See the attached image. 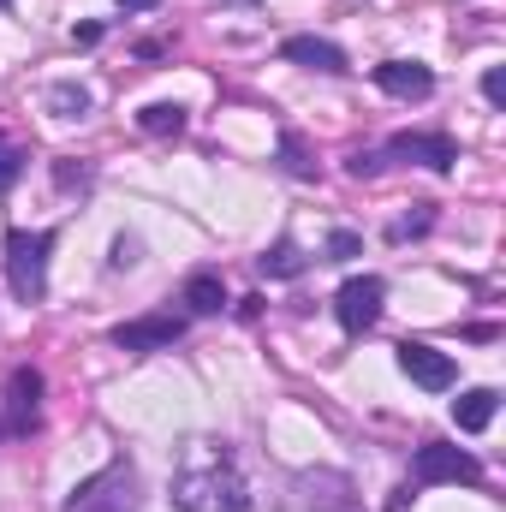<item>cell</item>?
Wrapping results in <instances>:
<instances>
[{
  "label": "cell",
  "instance_id": "6da1fadb",
  "mask_svg": "<svg viewBox=\"0 0 506 512\" xmlns=\"http://www.w3.org/2000/svg\"><path fill=\"white\" fill-rule=\"evenodd\" d=\"M173 507L179 512H251V483L239 477L233 453L191 447L185 471L173 477Z\"/></svg>",
  "mask_w": 506,
  "mask_h": 512
},
{
  "label": "cell",
  "instance_id": "7a4b0ae2",
  "mask_svg": "<svg viewBox=\"0 0 506 512\" xmlns=\"http://www.w3.org/2000/svg\"><path fill=\"white\" fill-rule=\"evenodd\" d=\"M137 507H143V477H137V465H131L126 453H120V459H108L96 477H84V483L66 495L60 512H137Z\"/></svg>",
  "mask_w": 506,
  "mask_h": 512
},
{
  "label": "cell",
  "instance_id": "3957f363",
  "mask_svg": "<svg viewBox=\"0 0 506 512\" xmlns=\"http://www.w3.org/2000/svg\"><path fill=\"white\" fill-rule=\"evenodd\" d=\"M48 251H54V227H12L6 233V286L18 304H42L48 298Z\"/></svg>",
  "mask_w": 506,
  "mask_h": 512
},
{
  "label": "cell",
  "instance_id": "277c9868",
  "mask_svg": "<svg viewBox=\"0 0 506 512\" xmlns=\"http://www.w3.org/2000/svg\"><path fill=\"white\" fill-rule=\"evenodd\" d=\"M429 483H483V459L471 447H447V441H423L411 453V489Z\"/></svg>",
  "mask_w": 506,
  "mask_h": 512
},
{
  "label": "cell",
  "instance_id": "5b68a950",
  "mask_svg": "<svg viewBox=\"0 0 506 512\" xmlns=\"http://www.w3.org/2000/svg\"><path fill=\"white\" fill-rule=\"evenodd\" d=\"M0 429H6L12 441H24V435L42 429V370H36V364H18V370L6 376V411H0Z\"/></svg>",
  "mask_w": 506,
  "mask_h": 512
},
{
  "label": "cell",
  "instance_id": "8992f818",
  "mask_svg": "<svg viewBox=\"0 0 506 512\" xmlns=\"http://www.w3.org/2000/svg\"><path fill=\"white\" fill-rule=\"evenodd\" d=\"M381 298H387V280L381 274H352L340 292H334V316H340V328L358 340V334H370L381 322Z\"/></svg>",
  "mask_w": 506,
  "mask_h": 512
},
{
  "label": "cell",
  "instance_id": "52a82bcc",
  "mask_svg": "<svg viewBox=\"0 0 506 512\" xmlns=\"http://www.w3.org/2000/svg\"><path fill=\"white\" fill-rule=\"evenodd\" d=\"M286 507L292 512H358V501H352V477H346V471H298Z\"/></svg>",
  "mask_w": 506,
  "mask_h": 512
},
{
  "label": "cell",
  "instance_id": "ba28073f",
  "mask_svg": "<svg viewBox=\"0 0 506 512\" xmlns=\"http://www.w3.org/2000/svg\"><path fill=\"white\" fill-rule=\"evenodd\" d=\"M185 340V316H173V310H155V316H131L114 328V346L120 352H137V358H149V352H173Z\"/></svg>",
  "mask_w": 506,
  "mask_h": 512
},
{
  "label": "cell",
  "instance_id": "9c48e42d",
  "mask_svg": "<svg viewBox=\"0 0 506 512\" xmlns=\"http://www.w3.org/2000/svg\"><path fill=\"white\" fill-rule=\"evenodd\" d=\"M387 155L405 161V167H429V173L459 167V143L447 131H399V137H387Z\"/></svg>",
  "mask_w": 506,
  "mask_h": 512
},
{
  "label": "cell",
  "instance_id": "30bf717a",
  "mask_svg": "<svg viewBox=\"0 0 506 512\" xmlns=\"http://www.w3.org/2000/svg\"><path fill=\"white\" fill-rule=\"evenodd\" d=\"M399 370L417 387H429V393H447V387L459 382V364L447 352H435L429 340H399Z\"/></svg>",
  "mask_w": 506,
  "mask_h": 512
},
{
  "label": "cell",
  "instance_id": "8fae6325",
  "mask_svg": "<svg viewBox=\"0 0 506 512\" xmlns=\"http://www.w3.org/2000/svg\"><path fill=\"white\" fill-rule=\"evenodd\" d=\"M376 90H387L393 102H429V96H435V72H429L423 60H381Z\"/></svg>",
  "mask_w": 506,
  "mask_h": 512
},
{
  "label": "cell",
  "instance_id": "7c38bea8",
  "mask_svg": "<svg viewBox=\"0 0 506 512\" xmlns=\"http://www.w3.org/2000/svg\"><path fill=\"white\" fill-rule=\"evenodd\" d=\"M280 60H292V66H310V72H328V78L352 72L346 48H340V42H328V36H286V42H280Z\"/></svg>",
  "mask_w": 506,
  "mask_h": 512
},
{
  "label": "cell",
  "instance_id": "4fadbf2b",
  "mask_svg": "<svg viewBox=\"0 0 506 512\" xmlns=\"http://www.w3.org/2000/svg\"><path fill=\"white\" fill-rule=\"evenodd\" d=\"M495 411H501V393H495V387H465V393L453 399V423H459L465 435H483V429L495 423Z\"/></svg>",
  "mask_w": 506,
  "mask_h": 512
},
{
  "label": "cell",
  "instance_id": "5bb4252c",
  "mask_svg": "<svg viewBox=\"0 0 506 512\" xmlns=\"http://www.w3.org/2000/svg\"><path fill=\"white\" fill-rule=\"evenodd\" d=\"M179 304H185L191 316H221V304H227V286H221V274H215V268H197V274H185V292H179Z\"/></svg>",
  "mask_w": 506,
  "mask_h": 512
},
{
  "label": "cell",
  "instance_id": "9a60e30c",
  "mask_svg": "<svg viewBox=\"0 0 506 512\" xmlns=\"http://www.w3.org/2000/svg\"><path fill=\"white\" fill-rule=\"evenodd\" d=\"M256 268H262V274H268V280H292V274H304V268H310V256L298 251V245H292V239H274V245H268V251L256 256Z\"/></svg>",
  "mask_w": 506,
  "mask_h": 512
},
{
  "label": "cell",
  "instance_id": "2e32d148",
  "mask_svg": "<svg viewBox=\"0 0 506 512\" xmlns=\"http://www.w3.org/2000/svg\"><path fill=\"white\" fill-rule=\"evenodd\" d=\"M48 108H54L60 120H84V114L96 108V96H90V84H78V78H60V84L48 90Z\"/></svg>",
  "mask_w": 506,
  "mask_h": 512
},
{
  "label": "cell",
  "instance_id": "e0dca14e",
  "mask_svg": "<svg viewBox=\"0 0 506 512\" xmlns=\"http://www.w3.org/2000/svg\"><path fill=\"white\" fill-rule=\"evenodd\" d=\"M137 131H143V137H179V131H185V108H179V102H149V108L137 114Z\"/></svg>",
  "mask_w": 506,
  "mask_h": 512
},
{
  "label": "cell",
  "instance_id": "ac0fdd59",
  "mask_svg": "<svg viewBox=\"0 0 506 512\" xmlns=\"http://www.w3.org/2000/svg\"><path fill=\"white\" fill-rule=\"evenodd\" d=\"M429 227H435V203H411V215H399V221L387 227V239L405 245V239H423Z\"/></svg>",
  "mask_w": 506,
  "mask_h": 512
},
{
  "label": "cell",
  "instance_id": "d6986e66",
  "mask_svg": "<svg viewBox=\"0 0 506 512\" xmlns=\"http://www.w3.org/2000/svg\"><path fill=\"white\" fill-rule=\"evenodd\" d=\"M24 167H30V149H24V143H12V137L0 131V197L24 179Z\"/></svg>",
  "mask_w": 506,
  "mask_h": 512
},
{
  "label": "cell",
  "instance_id": "ffe728a7",
  "mask_svg": "<svg viewBox=\"0 0 506 512\" xmlns=\"http://www.w3.org/2000/svg\"><path fill=\"white\" fill-rule=\"evenodd\" d=\"M280 167H286L292 179H316V161L304 155V137H298V131H280Z\"/></svg>",
  "mask_w": 506,
  "mask_h": 512
},
{
  "label": "cell",
  "instance_id": "44dd1931",
  "mask_svg": "<svg viewBox=\"0 0 506 512\" xmlns=\"http://www.w3.org/2000/svg\"><path fill=\"white\" fill-rule=\"evenodd\" d=\"M143 262V239L137 233H120L114 239V256H108V268H137Z\"/></svg>",
  "mask_w": 506,
  "mask_h": 512
},
{
  "label": "cell",
  "instance_id": "7402d4cb",
  "mask_svg": "<svg viewBox=\"0 0 506 512\" xmlns=\"http://www.w3.org/2000/svg\"><path fill=\"white\" fill-rule=\"evenodd\" d=\"M358 251H364V239H358V233H346V227H334V233H328V262H352Z\"/></svg>",
  "mask_w": 506,
  "mask_h": 512
},
{
  "label": "cell",
  "instance_id": "603a6c76",
  "mask_svg": "<svg viewBox=\"0 0 506 512\" xmlns=\"http://www.w3.org/2000/svg\"><path fill=\"white\" fill-rule=\"evenodd\" d=\"M346 173H352V179H376V173H381V155H370V149H352V155H346Z\"/></svg>",
  "mask_w": 506,
  "mask_h": 512
},
{
  "label": "cell",
  "instance_id": "cb8c5ba5",
  "mask_svg": "<svg viewBox=\"0 0 506 512\" xmlns=\"http://www.w3.org/2000/svg\"><path fill=\"white\" fill-rule=\"evenodd\" d=\"M483 96H489V108H506V66L483 72Z\"/></svg>",
  "mask_w": 506,
  "mask_h": 512
},
{
  "label": "cell",
  "instance_id": "d4e9b609",
  "mask_svg": "<svg viewBox=\"0 0 506 512\" xmlns=\"http://www.w3.org/2000/svg\"><path fill=\"white\" fill-rule=\"evenodd\" d=\"M72 42H78V48H96V42H102V24H78Z\"/></svg>",
  "mask_w": 506,
  "mask_h": 512
},
{
  "label": "cell",
  "instance_id": "484cf974",
  "mask_svg": "<svg viewBox=\"0 0 506 512\" xmlns=\"http://www.w3.org/2000/svg\"><path fill=\"white\" fill-rule=\"evenodd\" d=\"M114 6H120V12H149L155 0H114Z\"/></svg>",
  "mask_w": 506,
  "mask_h": 512
},
{
  "label": "cell",
  "instance_id": "4316f807",
  "mask_svg": "<svg viewBox=\"0 0 506 512\" xmlns=\"http://www.w3.org/2000/svg\"><path fill=\"white\" fill-rule=\"evenodd\" d=\"M239 6H251V0H239Z\"/></svg>",
  "mask_w": 506,
  "mask_h": 512
},
{
  "label": "cell",
  "instance_id": "83f0119b",
  "mask_svg": "<svg viewBox=\"0 0 506 512\" xmlns=\"http://www.w3.org/2000/svg\"><path fill=\"white\" fill-rule=\"evenodd\" d=\"M0 6H12V0H0Z\"/></svg>",
  "mask_w": 506,
  "mask_h": 512
}]
</instances>
